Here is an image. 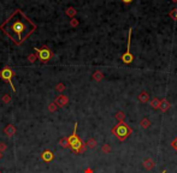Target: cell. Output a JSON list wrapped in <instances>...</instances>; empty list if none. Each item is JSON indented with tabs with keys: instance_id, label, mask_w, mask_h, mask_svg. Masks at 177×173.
<instances>
[{
	"instance_id": "obj_23",
	"label": "cell",
	"mask_w": 177,
	"mask_h": 173,
	"mask_svg": "<svg viewBox=\"0 0 177 173\" xmlns=\"http://www.w3.org/2000/svg\"><path fill=\"white\" fill-rule=\"evenodd\" d=\"M86 173H93V169H86Z\"/></svg>"
},
{
	"instance_id": "obj_19",
	"label": "cell",
	"mask_w": 177,
	"mask_h": 173,
	"mask_svg": "<svg viewBox=\"0 0 177 173\" xmlns=\"http://www.w3.org/2000/svg\"><path fill=\"white\" fill-rule=\"evenodd\" d=\"M35 58H36L35 55H29V60H30V62H34V60H35Z\"/></svg>"
},
{
	"instance_id": "obj_15",
	"label": "cell",
	"mask_w": 177,
	"mask_h": 173,
	"mask_svg": "<svg viewBox=\"0 0 177 173\" xmlns=\"http://www.w3.org/2000/svg\"><path fill=\"white\" fill-rule=\"evenodd\" d=\"M159 106H160L159 101H158L157 99H153V101H152V107H153V108H158Z\"/></svg>"
},
{
	"instance_id": "obj_7",
	"label": "cell",
	"mask_w": 177,
	"mask_h": 173,
	"mask_svg": "<svg viewBox=\"0 0 177 173\" xmlns=\"http://www.w3.org/2000/svg\"><path fill=\"white\" fill-rule=\"evenodd\" d=\"M41 159L45 161V162H51L53 159H54V154L51 152V150H45L41 155Z\"/></svg>"
},
{
	"instance_id": "obj_20",
	"label": "cell",
	"mask_w": 177,
	"mask_h": 173,
	"mask_svg": "<svg viewBox=\"0 0 177 173\" xmlns=\"http://www.w3.org/2000/svg\"><path fill=\"white\" fill-rule=\"evenodd\" d=\"M104 152H105V153H107V152H110V147L107 146V144H106V146L104 147Z\"/></svg>"
},
{
	"instance_id": "obj_3",
	"label": "cell",
	"mask_w": 177,
	"mask_h": 173,
	"mask_svg": "<svg viewBox=\"0 0 177 173\" xmlns=\"http://www.w3.org/2000/svg\"><path fill=\"white\" fill-rule=\"evenodd\" d=\"M112 133L119 139V141H124L127 137H129L131 133H133V129L129 126V125H127L124 122H119L118 123L114 128H112Z\"/></svg>"
},
{
	"instance_id": "obj_27",
	"label": "cell",
	"mask_w": 177,
	"mask_h": 173,
	"mask_svg": "<svg viewBox=\"0 0 177 173\" xmlns=\"http://www.w3.org/2000/svg\"><path fill=\"white\" fill-rule=\"evenodd\" d=\"M175 17H176V18H177V12H176V15H175Z\"/></svg>"
},
{
	"instance_id": "obj_4",
	"label": "cell",
	"mask_w": 177,
	"mask_h": 173,
	"mask_svg": "<svg viewBox=\"0 0 177 173\" xmlns=\"http://www.w3.org/2000/svg\"><path fill=\"white\" fill-rule=\"evenodd\" d=\"M13 75H15V72L10 69V67H4L1 71H0V77H1L4 81H6V82H9L10 83V86H11V89H12V92H15L16 89H15V86H13V83H12V77H13Z\"/></svg>"
},
{
	"instance_id": "obj_8",
	"label": "cell",
	"mask_w": 177,
	"mask_h": 173,
	"mask_svg": "<svg viewBox=\"0 0 177 173\" xmlns=\"http://www.w3.org/2000/svg\"><path fill=\"white\" fill-rule=\"evenodd\" d=\"M143 166H145V168H147V169H152V168L154 167V162H153L151 159H147V160L143 161Z\"/></svg>"
},
{
	"instance_id": "obj_11",
	"label": "cell",
	"mask_w": 177,
	"mask_h": 173,
	"mask_svg": "<svg viewBox=\"0 0 177 173\" xmlns=\"http://www.w3.org/2000/svg\"><path fill=\"white\" fill-rule=\"evenodd\" d=\"M124 117H125V115H124V113H123V112H118V113L116 114V118H117L118 120H119V122H123Z\"/></svg>"
},
{
	"instance_id": "obj_22",
	"label": "cell",
	"mask_w": 177,
	"mask_h": 173,
	"mask_svg": "<svg viewBox=\"0 0 177 173\" xmlns=\"http://www.w3.org/2000/svg\"><path fill=\"white\" fill-rule=\"evenodd\" d=\"M122 1L124 4H130V3H133V0H122Z\"/></svg>"
},
{
	"instance_id": "obj_25",
	"label": "cell",
	"mask_w": 177,
	"mask_h": 173,
	"mask_svg": "<svg viewBox=\"0 0 177 173\" xmlns=\"http://www.w3.org/2000/svg\"><path fill=\"white\" fill-rule=\"evenodd\" d=\"M162 173H166V168H165V169H164V171H163Z\"/></svg>"
},
{
	"instance_id": "obj_5",
	"label": "cell",
	"mask_w": 177,
	"mask_h": 173,
	"mask_svg": "<svg viewBox=\"0 0 177 173\" xmlns=\"http://www.w3.org/2000/svg\"><path fill=\"white\" fill-rule=\"evenodd\" d=\"M34 49L38 52V58H39L41 62H47V60H49L51 58H52V52H51V51L48 49V47H46V46H44L42 48L35 47Z\"/></svg>"
},
{
	"instance_id": "obj_9",
	"label": "cell",
	"mask_w": 177,
	"mask_h": 173,
	"mask_svg": "<svg viewBox=\"0 0 177 173\" xmlns=\"http://www.w3.org/2000/svg\"><path fill=\"white\" fill-rule=\"evenodd\" d=\"M15 132H16V129H15V126H13V125H7V128L5 129V133H6L7 136L13 135Z\"/></svg>"
},
{
	"instance_id": "obj_6",
	"label": "cell",
	"mask_w": 177,
	"mask_h": 173,
	"mask_svg": "<svg viewBox=\"0 0 177 173\" xmlns=\"http://www.w3.org/2000/svg\"><path fill=\"white\" fill-rule=\"evenodd\" d=\"M130 40H131V29H129V36H128V49H127V52L122 55V60H123V63H124V64H130V63L133 62V59H134V56H133V54H131V52H130Z\"/></svg>"
},
{
	"instance_id": "obj_2",
	"label": "cell",
	"mask_w": 177,
	"mask_h": 173,
	"mask_svg": "<svg viewBox=\"0 0 177 173\" xmlns=\"http://www.w3.org/2000/svg\"><path fill=\"white\" fill-rule=\"evenodd\" d=\"M76 131H77V123H75V125H74L72 135H70V137H68V144H69V148L74 153L80 154L81 152H83V143H82L81 138L77 136Z\"/></svg>"
},
{
	"instance_id": "obj_17",
	"label": "cell",
	"mask_w": 177,
	"mask_h": 173,
	"mask_svg": "<svg viewBox=\"0 0 177 173\" xmlns=\"http://www.w3.org/2000/svg\"><path fill=\"white\" fill-rule=\"evenodd\" d=\"M5 149H6V144L3 143V142H0V152H3V150H5Z\"/></svg>"
},
{
	"instance_id": "obj_16",
	"label": "cell",
	"mask_w": 177,
	"mask_h": 173,
	"mask_svg": "<svg viewBox=\"0 0 177 173\" xmlns=\"http://www.w3.org/2000/svg\"><path fill=\"white\" fill-rule=\"evenodd\" d=\"M59 143H60L63 147H69V144H68V138H63L62 141H59Z\"/></svg>"
},
{
	"instance_id": "obj_24",
	"label": "cell",
	"mask_w": 177,
	"mask_h": 173,
	"mask_svg": "<svg viewBox=\"0 0 177 173\" xmlns=\"http://www.w3.org/2000/svg\"><path fill=\"white\" fill-rule=\"evenodd\" d=\"M3 158V154H1V152H0V159H1Z\"/></svg>"
},
{
	"instance_id": "obj_10",
	"label": "cell",
	"mask_w": 177,
	"mask_h": 173,
	"mask_svg": "<svg viewBox=\"0 0 177 173\" xmlns=\"http://www.w3.org/2000/svg\"><path fill=\"white\" fill-rule=\"evenodd\" d=\"M159 107H162V109L165 112L166 109H169V107H170V103H169L166 100H163V102H162V105H160Z\"/></svg>"
},
{
	"instance_id": "obj_13",
	"label": "cell",
	"mask_w": 177,
	"mask_h": 173,
	"mask_svg": "<svg viewBox=\"0 0 177 173\" xmlns=\"http://www.w3.org/2000/svg\"><path fill=\"white\" fill-rule=\"evenodd\" d=\"M140 100H141L142 102H146L147 100H148V94H146V93H142V94L140 95Z\"/></svg>"
},
{
	"instance_id": "obj_18",
	"label": "cell",
	"mask_w": 177,
	"mask_h": 173,
	"mask_svg": "<svg viewBox=\"0 0 177 173\" xmlns=\"http://www.w3.org/2000/svg\"><path fill=\"white\" fill-rule=\"evenodd\" d=\"M172 148H173V149L177 152V138H176V139L172 142Z\"/></svg>"
},
{
	"instance_id": "obj_21",
	"label": "cell",
	"mask_w": 177,
	"mask_h": 173,
	"mask_svg": "<svg viewBox=\"0 0 177 173\" xmlns=\"http://www.w3.org/2000/svg\"><path fill=\"white\" fill-rule=\"evenodd\" d=\"M57 89H58V90H63V89H64V85H63V84H59Z\"/></svg>"
},
{
	"instance_id": "obj_14",
	"label": "cell",
	"mask_w": 177,
	"mask_h": 173,
	"mask_svg": "<svg viewBox=\"0 0 177 173\" xmlns=\"http://www.w3.org/2000/svg\"><path fill=\"white\" fill-rule=\"evenodd\" d=\"M87 144H88V147H91V148H94L95 147V144H97V142L94 141V139H89L87 142Z\"/></svg>"
},
{
	"instance_id": "obj_12",
	"label": "cell",
	"mask_w": 177,
	"mask_h": 173,
	"mask_svg": "<svg viewBox=\"0 0 177 173\" xmlns=\"http://www.w3.org/2000/svg\"><path fill=\"white\" fill-rule=\"evenodd\" d=\"M141 125H142L143 129H147V128L150 126V120H148V119H143V120L141 122Z\"/></svg>"
},
{
	"instance_id": "obj_26",
	"label": "cell",
	"mask_w": 177,
	"mask_h": 173,
	"mask_svg": "<svg viewBox=\"0 0 177 173\" xmlns=\"http://www.w3.org/2000/svg\"><path fill=\"white\" fill-rule=\"evenodd\" d=\"M172 1H175V3H177V0H172Z\"/></svg>"
},
{
	"instance_id": "obj_1",
	"label": "cell",
	"mask_w": 177,
	"mask_h": 173,
	"mask_svg": "<svg viewBox=\"0 0 177 173\" xmlns=\"http://www.w3.org/2000/svg\"><path fill=\"white\" fill-rule=\"evenodd\" d=\"M0 29L17 46H21L36 30V25L22 12V10H16L0 25Z\"/></svg>"
}]
</instances>
